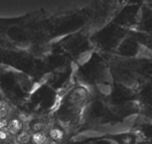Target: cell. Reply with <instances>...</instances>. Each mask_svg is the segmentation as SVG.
<instances>
[{
  "mask_svg": "<svg viewBox=\"0 0 152 144\" xmlns=\"http://www.w3.org/2000/svg\"><path fill=\"white\" fill-rule=\"evenodd\" d=\"M50 137L54 140H60L63 138L64 134L60 129H53L49 132Z\"/></svg>",
  "mask_w": 152,
  "mask_h": 144,
  "instance_id": "cell-1",
  "label": "cell"
},
{
  "mask_svg": "<svg viewBox=\"0 0 152 144\" xmlns=\"http://www.w3.org/2000/svg\"><path fill=\"white\" fill-rule=\"evenodd\" d=\"M46 137L45 134L42 132H37L33 135V140L36 144H42L45 142Z\"/></svg>",
  "mask_w": 152,
  "mask_h": 144,
  "instance_id": "cell-2",
  "label": "cell"
},
{
  "mask_svg": "<svg viewBox=\"0 0 152 144\" xmlns=\"http://www.w3.org/2000/svg\"><path fill=\"white\" fill-rule=\"evenodd\" d=\"M18 140L20 143H27L30 141L31 140V136H30L28 132H22L19 135V137H18Z\"/></svg>",
  "mask_w": 152,
  "mask_h": 144,
  "instance_id": "cell-3",
  "label": "cell"
},
{
  "mask_svg": "<svg viewBox=\"0 0 152 144\" xmlns=\"http://www.w3.org/2000/svg\"><path fill=\"white\" fill-rule=\"evenodd\" d=\"M10 128H11V130L13 132H18L20 130L21 128H22V125H21V123H19V121L14 120V121L12 123Z\"/></svg>",
  "mask_w": 152,
  "mask_h": 144,
  "instance_id": "cell-4",
  "label": "cell"
}]
</instances>
